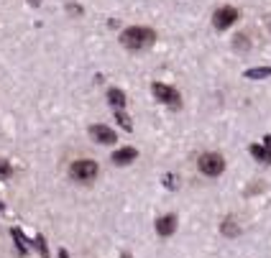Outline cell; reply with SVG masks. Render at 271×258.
<instances>
[{"mask_svg": "<svg viewBox=\"0 0 271 258\" xmlns=\"http://www.w3.org/2000/svg\"><path fill=\"white\" fill-rule=\"evenodd\" d=\"M136 156H138V151H136V148H118L115 154H113V164L126 166V164L136 161Z\"/></svg>", "mask_w": 271, "mask_h": 258, "instance_id": "cell-8", "label": "cell"}, {"mask_svg": "<svg viewBox=\"0 0 271 258\" xmlns=\"http://www.w3.org/2000/svg\"><path fill=\"white\" fill-rule=\"evenodd\" d=\"M90 135H92L97 143H115V141H118L115 133H113L108 126H92V128H90Z\"/></svg>", "mask_w": 271, "mask_h": 258, "instance_id": "cell-6", "label": "cell"}, {"mask_svg": "<svg viewBox=\"0 0 271 258\" xmlns=\"http://www.w3.org/2000/svg\"><path fill=\"white\" fill-rule=\"evenodd\" d=\"M174 230H177V217H174V215H164L161 220H156V233H159V235L169 238Z\"/></svg>", "mask_w": 271, "mask_h": 258, "instance_id": "cell-7", "label": "cell"}, {"mask_svg": "<svg viewBox=\"0 0 271 258\" xmlns=\"http://www.w3.org/2000/svg\"><path fill=\"white\" fill-rule=\"evenodd\" d=\"M223 233L228 235V238H233V235H238V233H240V227H238L235 217H228V220L223 222Z\"/></svg>", "mask_w": 271, "mask_h": 258, "instance_id": "cell-12", "label": "cell"}, {"mask_svg": "<svg viewBox=\"0 0 271 258\" xmlns=\"http://www.w3.org/2000/svg\"><path fill=\"white\" fill-rule=\"evenodd\" d=\"M264 146H266V148L271 151V135H266V138H264Z\"/></svg>", "mask_w": 271, "mask_h": 258, "instance_id": "cell-19", "label": "cell"}, {"mask_svg": "<svg viewBox=\"0 0 271 258\" xmlns=\"http://www.w3.org/2000/svg\"><path fill=\"white\" fill-rule=\"evenodd\" d=\"M115 120H118V123L123 126L126 130H133V123H131V118H128L123 110H115Z\"/></svg>", "mask_w": 271, "mask_h": 258, "instance_id": "cell-14", "label": "cell"}, {"mask_svg": "<svg viewBox=\"0 0 271 258\" xmlns=\"http://www.w3.org/2000/svg\"><path fill=\"white\" fill-rule=\"evenodd\" d=\"M235 21H238V10H235V8H230V5H225V8H218L215 18H213V23H215V28H218V31H223V28L233 26Z\"/></svg>", "mask_w": 271, "mask_h": 258, "instance_id": "cell-4", "label": "cell"}, {"mask_svg": "<svg viewBox=\"0 0 271 258\" xmlns=\"http://www.w3.org/2000/svg\"><path fill=\"white\" fill-rule=\"evenodd\" d=\"M154 41H156V34L151 31V28H143V26H131L120 34V43L131 51H141L146 46H151Z\"/></svg>", "mask_w": 271, "mask_h": 258, "instance_id": "cell-1", "label": "cell"}, {"mask_svg": "<svg viewBox=\"0 0 271 258\" xmlns=\"http://www.w3.org/2000/svg\"><path fill=\"white\" fill-rule=\"evenodd\" d=\"M31 3H34V5H39V0H31Z\"/></svg>", "mask_w": 271, "mask_h": 258, "instance_id": "cell-20", "label": "cell"}, {"mask_svg": "<svg viewBox=\"0 0 271 258\" xmlns=\"http://www.w3.org/2000/svg\"><path fill=\"white\" fill-rule=\"evenodd\" d=\"M200 169H202V174H207V176H220L223 169H225V161H223L220 154H205V156L200 159Z\"/></svg>", "mask_w": 271, "mask_h": 258, "instance_id": "cell-3", "label": "cell"}, {"mask_svg": "<svg viewBox=\"0 0 271 258\" xmlns=\"http://www.w3.org/2000/svg\"><path fill=\"white\" fill-rule=\"evenodd\" d=\"M13 174V169H10V164L8 161H3V159H0V179H8Z\"/></svg>", "mask_w": 271, "mask_h": 258, "instance_id": "cell-16", "label": "cell"}, {"mask_svg": "<svg viewBox=\"0 0 271 258\" xmlns=\"http://www.w3.org/2000/svg\"><path fill=\"white\" fill-rule=\"evenodd\" d=\"M164 184H167L169 189H174V187H177V181H174V176H172V174H167V176H164Z\"/></svg>", "mask_w": 271, "mask_h": 258, "instance_id": "cell-18", "label": "cell"}, {"mask_svg": "<svg viewBox=\"0 0 271 258\" xmlns=\"http://www.w3.org/2000/svg\"><path fill=\"white\" fill-rule=\"evenodd\" d=\"M13 238H16V243H18V253L23 256V253L28 251V246H26V238H23V233H21V227H13Z\"/></svg>", "mask_w": 271, "mask_h": 258, "instance_id": "cell-13", "label": "cell"}, {"mask_svg": "<svg viewBox=\"0 0 271 258\" xmlns=\"http://www.w3.org/2000/svg\"><path fill=\"white\" fill-rule=\"evenodd\" d=\"M34 243H36V251H39L44 258H49V248H46V243H44V238H41V235H36V240H34Z\"/></svg>", "mask_w": 271, "mask_h": 258, "instance_id": "cell-15", "label": "cell"}, {"mask_svg": "<svg viewBox=\"0 0 271 258\" xmlns=\"http://www.w3.org/2000/svg\"><path fill=\"white\" fill-rule=\"evenodd\" d=\"M97 164L95 161H90V159H80V161H74L72 164V169H69V174L77 179V181H92L95 176H97Z\"/></svg>", "mask_w": 271, "mask_h": 258, "instance_id": "cell-2", "label": "cell"}, {"mask_svg": "<svg viewBox=\"0 0 271 258\" xmlns=\"http://www.w3.org/2000/svg\"><path fill=\"white\" fill-rule=\"evenodd\" d=\"M108 102L113 105V110H123L126 108V92H123V89H118V87L108 89Z\"/></svg>", "mask_w": 271, "mask_h": 258, "instance_id": "cell-9", "label": "cell"}, {"mask_svg": "<svg viewBox=\"0 0 271 258\" xmlns=\"http://www.w3.org/2000/svg\"><path fill=\"white\" fill-rule=\"evenodd\" d=\"M151 92L156 95V100L167 102V105H179V92H177V89H172L169 85H161V82H156V85L151 87Z\"/></svg>", "mask_w": 271, "mask_h": 258, "instance_id": "cell-5", "label": "cell"}, {"mask_svg": "<svg viewBox=\"0 0 271 258\" xmlns=\"http://www.w3.org/2000/svg\"><path fill=\"white\" fill-rule=\"evenodd\" d=\"M233 46H235V49H243V51H246V49L251 46V43H248V36H235V43H233Z\"/></svg>", "mask_w": 271, "mask_h": 258, "instance_id": "cell-17", "label": "cell"}, {"mask_svg": "<svg viewBox=\"0 0 271 258\" xmlns=\"http://www.w3.org/2000/svg\"><path fill=\"white\" fill-rule=\"evenodd\" d=\"M248 80H264V77H271V67H259V69H248L246 72Z\"/></svg>", "mask_w": 271, "mask_h": 258, "instance_id": "cell-11", "label": "cell"}, {"mask_svg": "<svg viewBox=\"0 0 271 258\" xmlns=\"http://www.w3.org/2000/svg\"><path fill=\"white\" fill-rule=\"evenodd\" d=\"M251 154L256 161H264V164H271V151L266 146H259V143H253L251 146Z\"/></svg>", "mask_w": 271, "mask_h": 258, "instance_id": "cell-10", "label": "cell"}]
</instances>
